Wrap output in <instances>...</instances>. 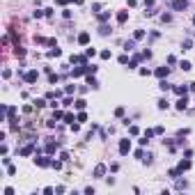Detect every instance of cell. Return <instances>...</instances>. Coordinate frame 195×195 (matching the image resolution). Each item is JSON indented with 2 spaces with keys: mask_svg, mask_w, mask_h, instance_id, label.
Masks as SVG:
<instances>
[{
  "mask_svg": "<svg viewBox=\"0 0 195 195\" xmlns=\"http://www.w3.org/2000/svg\"><path fill=\"white\" fill-rule=\"evenodd\" d=\"M188 94H184V97H179V99H177V101H175V108H177V110H179V113H184V110H186V108H188Z\"/></svg>",
  "mask_w": 195,
  "mask_h": 195,
  "instance_id": "277c9868",
  "label": "cell"
},
{
  "mask_svg": "<svg viewBox=\"0 0 195 195\" xmlns=\"http://www.w3.org/2000/svg\"><path fill=\"white\" fill-rule=\"evenodd\" d=\"M85 83H87L92 90H99V80L94 78V74H85Z\"/></svg>",
  "mask_w": 195,
  "mask_h": 195,
  "instance_id": "9c48e42d",
  "label": "cell"
},
{
  "mask_svg": "<svg viewBox=\"0 0 195 195\" xmlns=\"http://www.w3.org/2000/svg\"><path fill=\"white\" fill-rule=\"evenodd\" d=\"M48 83H51V85H55V83H60V76H57V74H51V76H48Z\"/></svg>",
  "mask_w": 195,
  "mask_h": 195,
  "instance_id": "7bdbcfd3",
  "label": "cell"
},
{
  "mask_svg": "<svg viewBox=\"0 0 195 195\" xmlns=\"http://www.w3.org/2000/svg\"><path fill=\"white\" fill-rule=\"evenodd\" d=\"M168 175H170V179H175V181H177V179L181 177V172H179V168H170V170H168Z\"/></svg>",
  "mask_w": 195,
  "mask_h": 195,
  "instance_id": "603a6c76",
  "label": "cell"
},
{
  "mask_svg": "<svg viewBox=\"0 0 195 195\" xmlns=\"http://www.w3.org/2000/svg\"><path fill=\"white\" fill-rule=\"evenodd\" d=\"M62 16H64V19H71V9H67V7H64V9H62Z\"/></svg>",
  "mask_w": 195,
  "mask_h": 195,
  "instance_id": "11a10c76",
  "label": "cell"
},
{
  "mask_svg": "<svg viewBox=\"0 0 195 195\" xmlns=\"http://www.w3.org/2000/svg\"><path fill=\"white\" fill-rule=\"evenodd\" d=\"M76 41L80 44V46H87V44H90V32H87V30H83L80 35H78V39H76Z\"/></svg>",
  "mask_w": 195,
  "mask_h": 195,
  "instance_id": "8fae6325",
  "label": "cell"
},
{
  "mask_svg": "<svg viewBox=\"0 0 195 195\" xmlns=\"http://www.w3.org/2000/svg\"><path fill=\"white\" fill-rule=\"evenodd\" d=\"M92 12H94V14H99V12H101V5H99V2H94V5H92Z\"/></svg>",
  "mask_w": 195,
  "mask_h": 195,
  "instance_id": "9f6ffc18",
  "label": "cell"
},
{
  "mask_svg": "<svg viewBox=\"0 0 195 195\" xmlns=\"http://www.w3.org/2000/svg\"><path fill=\"white\" fill-rule=\"evenodd\" d=\"M69 106H74V99H71V94H67V97L62 99V108H69Z\"/></svg>",
  "mask_w": 195,
  "mask_h": 195,
  "instance_id": "f546056e",
  "label": "cell"
},
{
  "mask_svg": "<svg viewBox=\"0 0 195 195\" xmlns=\"http://www.w3.org/2000/svg\"><path fill=\"white\" fill-rule=\"evenodd\" d=\"M74 108H76V110H85V108H87V101H85V99H76V101H74Z\"/></svg>",
  "mask_w": 195,
  "mask_h": 195,
  "instance_id": "7402d4cb",
  "label": "cell"
},
{
  "mask_svg": "<svg viewBox=\"0 0 195 195\" xmlns=\"http://www.w3.org/2000/svg\"><path fill=\"white\" fill-rule=\"evenodd\" d=\"M170 7H172L175 12H184V9H188V0H172Z\"/></svg>",
  "mask_w": 195,
  "mask_h": 195,
  "instance_id": "5b68a950",
  "label": "cell"
},
{
  "mask_svg": "<svg viewBox=\"0 0 195 195\" xmlns=\"http://www.w3.org/2000/svg\"><path fill=\"white\" fill-rule=\"evenodd\" d=\"M106 170H108V168H106V165H103V163H99V165H97V168H94V172H92V175H94V177H97V179H101V177H103V175H106Z\"/></svg>",
  "mask_w": 195,
  "mask_h": 195,
  "instance_id": "9a60e30c",
  "label": "cell"
},
{
  "mask_svg": "<svg viewBox=\"0 0 195 195\" xmlns=\"http://www.w3.org/2000/svg\"><path fill=\"white\" fill-rule=\"evenodd\" d=\"M32 16H35V19H44V16H46V9H35Z\"/></svg>",
  "mask_w": 195,
  "mask_h": 195,
  "instance_id": "836d02e7",
  "label": "cell"
},
{
  "mask_svg": "<svg viewBox=\"0 0 195 195\" xmlns=\"http://www.w3.org/2000/svg\"><path fill=\"white\" fill-rule=\"evenodd\" d=\"M108 32H110V26H108V23H99V35H103V37H106Z\"/></svg>",
  "mask_w": 195,
  "mask_h": 195,
  "instance_id": "d4e9b609",
  "label": "cell"
},
{
  "mask_svg": "<svg viewBox=\"0 0 195 195\" xmlns=\"http://www.w3.org/2000/svg\"><path fill=\"white\" fill-rule=\"evenodd\" d=\"M186 186H188V184H186V181H181V179H177V188H179V190H184V188H186Z\"/></svg>",
  "mask_w": 195,
  "mask_h": 195,
  "instance_id": "816d5d0a",
  "label": "cell"
},
{
  "mask_svg": "<svg viewBox=\"0 0 195 195\" xmlns=\"http://www.w3.org/2000/svg\"><path fill=\"white\" fill-rule=\"evenodd\" d=\"M145 37H147V30H142V28H138V30L133 32V39H135V41H142Z\"/></svg>",
  "mask_w": 195,
  "mask_h": 195,
  "instance_id": "ffe728a7",
  "label": "cell"
},
{
  "mask_svg": "<svg viewBox=\"0 0 195 195\" xmlns=\"http://www.w3.org/2000/svg\"><path fill=\"white\" fill-rule=\"evenodd\" d=\"M124 113H126V108H124V106H117V108H115V117H124Z\"/></svg>",
  "mask_w": 195,
  "mask_h": 195,
  "instance_id": "4dcf8cb0",
  "label": "cell"
},
{
  "mask_svg": "<svg viewBox=\"0 0 195 195\" xmlns=\"http://www.w3.org/2000/svg\"><path fill=\"white\" fill-rule=\"evenodd\" d=\"M142 57H145V60H149V57H152V51H149V48H145V51H142Z\"/></svg>",
  "mask_w": 195,
  "mask_h": 195,
  "instance_id": "6f0895ef",
  "label": "cell"
},
{
  "mask_svg": "<svg viewBox=\"0 0 195 195\" xmlns=\"http://www.w3.org/2000/svg\"><path fill=\"white\" fill-rule=\"evenodd\" d=\"M71 2H74V5H78V7H80L83 2H85V0H71Z\"/></svg>",
  "mask_w": 195,
  "mask_h": 195,
  "instance_id": "be15d7a7",
  "label": "cell"
},
{
  "mask_svg": "<svg viewBox=\"0 0 195 195\" xmlns=\"http://www.w3.org/2000/svg\"><path fill=\"white\" fill-rule=\"evenodd\" d=\"M110 16H113V12H99V14H97V21H99V23H108V21H110Z\"/></svg>",
  "mask_w": 195,
  "mask_h": 195,
  "instance_id": "4fadbf2b",
  "label": "cell"
},
{
  "mask_svg": "<svg viewBox=\"0 0 195 195\" xmlns=\"http://www.w3.org/2000/svg\"><path fill=\"white\" fill-rule=\"evenodd\" d=\"M117 149H119V154H122V156H126L128 152H131V140L122 138V140H119V145H117Z\"/></svg>",
  "mask_w": 195,
  "mask_h": 195,
  "instance_id": "3957f363",
  "label": "cell"
},
{
  "mask_svg": "<svg viewBox=\"0 0 195 195\" xmlns=\"http://www.w3.org/2000/svg\"><path fill=\"white\" fill-rule=\"evenodd\" d=\"M23 80H26L28 85H35V83L39 80V71H37V69H30V71H26V74H23Z\"/></svg>",
  "mask_w": 195,
  "mask_h": 195,
  "instance_id": "7a4b0ae2",
  "label": "cell"
},
{
  "mask_svg": "<svg viewBox=\"0 0 195 195\" xmlns=\"http://www.w3.org/2000/svg\"><path fill=\"white\" fill-rule=\"evenodd\" d=\"M76 122H87V113H85V110H80V113L76 115Z\"/></svg>",
  "mask_w": 195,
  "mask_h": 195,
  "instance_id": "1f68e13d",
  "label": "cell"
},
{
  "mask_svg": "<svg viewBox=\"0 0 195 195\" xmlns=\"http://www.w3.org/2000/svg\"><path fill=\"white\" fill-rule=\"evenodd\" d=\"M46 101H48L46 97H39V99H35V101H32V106H35L37 110H41V108H46V106H48Z\"/></svg>",
  "mask_w": 195,
  "mask_h": 195,
  "instance_id": "2e32d148",
  "label": "cell"
},
{
  "mask_svg": "<svg viewBox=\"0 0 195 195\" xmlns=\"http://www.w3.org/2000/svg\"><path fill=\"white\" fill-rule=\"evenodd\" d=\"M74 92H76V85H74V83L64 87V94H71V97H74Z\"/></svg>",
  "mask_w": 195,
  "mask_h": 195,
  "instance_id": "ee69618b",
  "label": "cell"
},
{
  "mask_svg": "<svg viewBox=\"0 0 195 195\" xmlns=\"http://www.w3.org/2000/svg\"><path fill=\"white\" fill-rule=\"evenodd\" d=\"M64 122H67V124H69V126H71V124H74V122H76V117H74V115H71V113H64Z\"/></svg>",
  "mask_w": 195,
  "mask_h": 195,
  "instance_id": "d590c367",
  "label": "cell"
},
{
  "mask_svg": "<svg viewBox=\"0 0 195 195\" xmlns=\"http://www.w3.org/2000/svg\"><path fill=\"white\" fill-rule=\"evenodd\" d=\"M85 74H87V71H85V67H83V64H78V67L71 69V78H83Z\"/></svg>",
  "mask_w": 195,
  "mask_h": 195,
  "instance_id": "30bf717a",
  "label": "cell"
},
{
  "mask_svg": "<svg viewBox=\"0 0 195 195\" xmlns=\"http://www.w3.org/2000/svg\"><path fill=\"white\" fill-rule=\"evenodd\" d=\"M53 119H57V122H60V119H64V110L55 108V110H53Z\"/></svg>",
  "mask_w": 195,
  "mask_h": 195,
  "instance_id": "f1b7e54d",
  "label": "cell"
},
{
  "mask_svg": "<svg viewBox=\"0 0 195 195\" xmlns=\"http://www.w3.org/2000/svg\"><path fill=\"white\" fill-rule=\"evenodd\" d=\"M152 161H154V154H152V152H147V154H145V159H142V163H152Z\"/></svg>",
  "mask_w": 195,
  "mask_h": 195,
  "instance_id": "b9f144b4",
  "label": "cell"
},
{
  "mask_svg": "<svg viewBox=\"0 0 195 195\" xmlns=\"http://www.w3.org/2000/svg\"><path fill=\"white\" fill-rule=\"evenodd\" d=\"M138 74H140V76H149V74H152V69H147V67H140V69H138Z\"/></svg>",
  "mask_w": 195,
  "mask_h": 195,
  "instance_id": "7dc6e473",
  "label": "cell"
},
{
  "mask_svg": "<svg viewBox=\"0 0 195 195\" xmlns=\"http://www.w3.org/2000/svg\"><path fill=\"white\" fill-rule=\"evenodd\" d=\"M57 147H60V145H57V142H55L53 138H48V140H46V147H44V152L53 156V154H55V149H57Z\"/></svg>",
  "mask_w": 195,
  "mask_h": 195,
  "instance_id": "52a82bcc",
  "label": "cell"
},
{
  "mask_svg": "<svg viewBox=\"0 0 195 195\" xmlns=\"http://www.w3.org/2000/svg\"><path fill=\"white\" fill-rule=\"evenodd\" d=\"M188 133H190V128H179V131H177V138H186Z\"/></svg>",
  "mask_w": 195,
  "mask_h": 195,
  "instance_id": "ab89813d",
  "label": "cell"
},
{
  "mask_svg": "<svg viewBox=\"0 0 195 195\" xmlns=\"http://www.w3.org/2000/svg\"><path fill=\"white\" fill-rule=\"evenodd\" d=\"M145 154H147L145 149H135V159H140V161H142V159H145Z\"/></svg>",
  "mask_w": 195,
  "mask_h": 195,
  "instance_id": "c3c4849f",
  "label": "cell"
},
{
  "mask_svg": "<svg viewBox=\"0 0 195 195\" xmlns=\"http://www.w3.org/2000/svg\"><path fill=\"white\" fill-rule=\"evenodd\" d=\"M60 159L62 161H69V152H60Z\"/></svg>",
  "mask_w": 195,
  "mask_h": 195,
  "instance_id": "680465c9",
  "label": "cell"
},
{
  "mask_svg": "<svg viewBox=\"0 0 195 195\" xmlns=\"http://www.w3.org/2000/svg\"><path fill=\"white\" fill-rule=\"evenodd\" d=\"M172 92H175L177 97H184V94H188V85H175Z\"/></svg>",
  "mask_w": 195,
  "mask_h": 195,
  "instance_id": "5bb4252c",
  "label": "cell"
},
{
  "mask_svg": "<svg viewBox=\"0 0 195 195\" xmlns=\"http://www.w3.org/2000/svg\"><path fill=\"white\" fill-rule=\"evenodd\" d=\"M35 152H37V145H26V147L19 149L21 156H30V154H35Z\"/></svg>",
  "mask_w": 195,
  "mask_h": 195,
  "instance_id": "ba28073f",
  "label": "cell"
},
{
  "mask_svg": "<svg viewBox=\"0 0 195 195\" xmlns=\"http://www.w3.org/2000/svg\"><path fill=\"white\" fill-rule=\"evenodd\" d=\"M124 51H126V53L135 51V39H126V41H124Z\"/></svg>",
  "mask_w": 195,
  "mask_h": 195,
  "instance_id": "44dd1931",
  "label": "cell"
},
{
  "mask_svg": "<svg viewBox=\"0 0 195 195\" xmlns=\"http://www.w3.org/2000/svg\"><path fill=\"white\" fill-rule=\"evenodd\" d=\"M128 133H131V135H138V133H140V128L135 126V124H128Z\"/></svg>",
  "mask_w": 195,
  "mask_h": 195,
  "instance_id": "74e56055",
  "label": "cell"
},
{
  "mask_svg": "<svg viewBox=\"0 0 195 195\" xmlns=\"http://www.w3.org/2000/svg\"><path fill=\"white\" fill-rule=\"evenodd\" d=\"M117 62H119V64H128V62H131V60H128V53L119 55V57H117Z\"/></svg>",
  "mask_w": 195,
  "mask_h": 195,
  "instance_id": "8d00e7d4",
  "label": "cell"
},
{
  "mask_svg": "<svg viewBox=\"0 0 195 195\" xmlns=\"http://www.w3.org/2000/svg\"><path fill=\"white\" fill-rule=\"evenodd\" d=\"M85 55H87V57H94V55H97V48H85Z\"/></svg>",
  "mask_w": 195,
  "mask_h": 195,
  "instance_id": "f6af8a7d",
  "label": "cell"
},
{
  "mask_svg": "<svg viewBox=\"0 0 195 195\" xmlns=\"http://www.w3.org/2000/svg\"><path fill=\"white\" fill-rule=\"evenodd\" d=\"M161 21H163V23H170V21H172V14H168V12L161 14Z\"/></svg>",
  "mask_w": 195,
  "mask_h": 195,
  "instance_id": "bcb514c9",
  "label": "cell"
},
{
  "mask_svg": "<svg viewBox=\"0 0 195 195\" xmlns=\"http://www.w3.org/2000/svg\"><path fill=\"white\" fill-rule=\"evenodd\" d=\"M154 74H156V78H159V80H161V78H168V74H170V67H165V64H163V67H159Z\"/></svg>",
  "mask_w": 195,
  "mask_h": 195,
  "instance_id": "7c38bea8",
  "label": "cell"
},
{
  "mask_svg": "<svg viewBox=\"0 0 195 195\" xmlns=\"http://www.w3.org/2000/svg\"><path fill=\"white\" fill-rule=\"evenodd\" d=\"M85 71H87V74H97L99 67H97V64H85Z\"/></svg>",
  "mask_w": 195,
  "mask_h": 195,
  "instance_id": "e575fe53",
  "label": "cell"
},
{
  "mask_svg": "<svg viewBox=\"0 0 195 195\" xmlns=\"http://www.w3.org/2000/svg\"><path fill=\"white\" fill-rule=\"evenodd\" d=\"M177 168H179V172L184 175V172H188V170L193 168V161H190V159H186V156H184V159L179 161V165H177Z\"/></svg>",
  "mask_w": 195,
  "mask_h": 195,
  "instance_id": "8992f818",
  "label": "cell"
},
{
  "mask_svg": "<svg viewBox=\"0 0 195 195\" xmlns=\"http://www.w3.org/2000/svg\"><path fill=\"white\" fill-rule=\"evenodd\" d=\"M159 87H161V92H170V90H172V85L168 83V78H161V80H159Z\"/></svg>",
  "mask_w": 195,
  "mask_h": 195,
  "instance_id": "ac0fdd59",
  "label": "cell"
},
{
  "mask_svg": "<svg viewBox=\"0 0 195 195\" xmlns=\"http://www.w3.org/2000/svg\"><path fill=\"white\" fill-rule=\"evenodd\" d=\"M51 168H53V170H62V159H60V161H53Z\"/></svg>",
  "mask_w": 195,
  "mask_h": 195,
  "instance_id": "681fc988",
  "label": "cell"
},
{
  "mask_svg": "<svg viewBox=\"0 0 195 195\" xmlns=\"http://www.w3.org/2000/svg\"><path fill=\"white\" fill-rule=\"evenodd\" d=\"M138 142H140V147H145V145H149V138H147V135H142V138H140Z\"/></svg>",
  "mask_w": 195,
  "mask_h": 195,
  "instance_id": "f907efd6",
  "label": "cell"
},
{
  "mask_svg": "<svg viewBox=\"0 0 195 195\" xmlns=\"http://www.w3.org/2000/svg\"><path fill=\"white\" fill-rule=\"evenodd\" d=\"M99 55H101V60H110V57H113V53L108 51V48H103V51L99 53Z\"/></svg>",
  "mask_w": 195,
  "mask_h": 195,
  "instance_id": "d6a6232c",
  "label": "cell"
},
{
  "mask_svg": "<svg viewBox=\"0 0 195 195\" xmlns=\"http://www.w3.org/2000/svg\"><path fill=\"white\" fill-rule=\"evenodd\" d=\"M190 48H193V41H190L188 37H186V39L181 41V51H190Z\"/></svg>",
  "mask_w": 195,
  "mask_h": 195,
  "instance_id": "83f0119b",
  "label": "cell"
},
{
  "mask_svg": "<svg viewBox=\"0 0 195 195\" xmlns=\"http://www.w3.org/2000/svg\"><path fill=\"white\" fill-rule=\"evenodd\" d=\"M126 21H128V12H126V9L117 12V23H119V26H124V23H126Z\"/></svg>",
  "mask_w": 195,
  "mask_h": 195,
  "instance_id": "e0dca14e",
  "label": "cell"
},
{
  "mask_svg": "<svg viewBox=\"0 0 195 195\" xmlns=\"http://www.w3.org/2000/svg\"><path fill=\"white\" fill-rule=\"evenodd\" d=\"M126 5L128 7H135V5H138V0H126Z\"/></svg>",
  "mask_w": 195,
  "mask_h": 195,
  "instance_id": "94428289",
  "label": "cell"
},
{
  "mask_svg": "<svg viewBox=\"0 0 195 195\" xmlns=\"http://www.w3.org/2000/svg\"><path fill=\"white\" fill-rule=\"evenodd\" d=\"M179 69H181V71H190V69H193V64H190L188 60H181V62H179Z\"/></svg>",
  "mask_w": 195,
  "mask_h": 195,
  "instance_id": "484cf974",
  "label": "cell"
},
{
  "mask_svg": "<svg viewBox=\"0 0 195 195\" xmlns=\"http://www.w3.org/2000/svg\"><path fill=\"white\" fill-rule=\"evenodd\" d=\"M156 106H159V110H168V108H170V101H168L165 97H161L159 101H156Z\"/></svg>",
  "mask_w": 195,
  "mask_h": 195,
  "instance_id": "d6986e66",
  "label": "cell"
},
{
  "mask_svg": "<svg viewBox=\"0 0 195 195\" xmlns=\"http://www.w3.org/2000/svg\"><path fill=\"white\" fill-rule=\"evenodd\" d=\"M71 0H55V5H60V7H67Z\"/></svg>",
  "mask_w": 195,
  "mask_h": 195,
  "instance_id": "db71d44e",
  "label": "cell"
},
{
  "mask_svg": "<svg viewBox=\"0 0 195 195\" xmlns=\"http://www.w3.org/2000/svg\"><path fill=\"white\" fill-rule=\"evenodd\" d=\"M16 172H19V170H16V165H12V163L7 165V175H9V177H14Z\"/></svg>",
  "mask_w": 195,
  "mask_h": 195,
  "instance_id": "60d3db41",
  "label": "cell"
},
{
  "mask_svg": "<svg viewBox=\"0 0 195 195\" xmlns=\"http://www.w3.org/2000/svg\"><path fill=\"white\" fill-rule=\"evenodd\" d=\"M26 53H28L26 48H23V46H19V44H16V48H14V55H16V57H26Z\"/></svg>",
  "mask_w": 195,
  "mask_h": 195,
  "instance_id": "4316f807",
  "label": "cell"
},
{
  "mask_svg": "<svg viewBox=\"0 0 195 195\" xmlns=\"http://www.w3.org/2000/svg\"><path fill=\"white\" fill-rule=\"evenodd\" d=\"M188 92H195V80H193V83H188Z\"/></svg>",
  "mask_w": 195,
  "mask_h": 195,
  "instance_id": "6125c7cd",
  "label": "cell"
},
{
  "mask_svg": "<svg viewBox=\"0 0 195 195\" xmlns=\"http://www.w3.org/2000/svg\"><path fill=\"white\" fill-rule=\"evenodd\" d=\"M35 165H37V168H51V165H53V161H51V154H46V156H39V154H35Z\"/></svg>",
  "mask_w": 195,
  "mask_h": 195,
  "instance_id": "6da1fadb",
  "label": "cell"
},
{
  "mask_svg": "<svg viewBox=\"0 0 195 195\" xmlns=\"http://www.w3.org/2000/svg\"><path fill=\"white\" fill-rule=\"evenodd\" d=\"M154 2H156V0H145V9H152V7H154Z\"/></svg>",
  "mask_w": 195,
  "mask_h": 195,
  "instance_id": "f5cc1de1",
  "label": "cell"
},
{
  "mask_svg": "<svg viewBox=\"0 0 195 195\" xmlns=\"http://www.w3.org/2000/svg\"><path fill=\"white\" fill-rule=\"evenodd\" d=\"M193 26H195V16H193Z\"/></svg>",
  "mask_w": 195,
  "mask_h": 195,
  "instance_id": "e7e4bbea",
  "label": "cell"
},
{
  "mask_svg": "<svg viewBox=\"0 0 195 195\" xmlns=\"http://www.w3.org/2000/svg\"><path fill=\"white\" fill-rule=\"evenodd\" d=\"M119 170V163H110V172H117Z\"/></svg>",
  "mask_w": 195,
  "mask_h": 195,
  "instance_id": "91938a15",
  "label": "cell"
},
{
  "mask_svg": "<svg viewBox=\"0 0 195 195\" xmlns=\"http://www.w3.org/2000/svg\"><path fill=\"white\" fill-rule=\"evenodd\" d=\"M142 135H147V138L152 140V138L156 135V131H154V128H145V131H142Z\"/></svg>",
  "mask_w": 195,
  "mask_h": 195,
  "instance_id": "f35d334b",
  "label": "cell"
},
{
  "mask_svg": "<svg viewBox=\"0 0 195 195\" xmlns=\"http://www.w3.org/2000/svg\"><path fill=\"white\" fill-rule=\"evenodd\" d=\"M60 55H62V51H60V48H57V46H53L51 51L46 53V57H60Z\"/></svg>",
  "mask_w": 195,
  "mask_h": 195,
  "instance_id": "cb8c5ba5",
  "label": "cell"
}]
</instances>
